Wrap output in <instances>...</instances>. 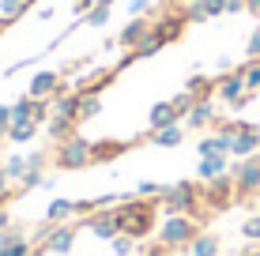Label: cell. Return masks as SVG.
<instances>
[{
	"instance_id": "d590c367",
	"label": "cell",
	"mask_w": 260,
	"mask_h": 256,
	"mask_svg": "<svg viewBox=\"0 0 260 256\" xmlns=\"http://www.w3.org/2000/svg\"><path fill=\"white\" fill-rule=\"evenodd\" d=\"M15 241H26V230L23 226H4V230H0V249H4V245H15Z\"/></svg>"
},
{
	"instance_id": "52a82bcc",
	"label": "cell",
	"mask_w": 260,
	"mask_h": 256,
	"mask_svg": "<svg viewBox=\"0 0 260 256\" xmlns=\"http://www.w3.org/2000/svg\"><path fill=\"white\" fill-rule=\"evenodd\" d=\"M230 177H234L238 196H256V189H260V155L238 158V162L230 166Z\"/></svg>"
},
{
	"instance_id": "603a6c76",
	"label": "cell",
	"mask_w": 260,
	"mask_h": 256,
	"mask_svg": "<svg viewBox=\"0 0 260 256\" xmlns=\"http://www.w3.org/2000/svg\"><path fill=\"white\" fill-rule=\"evenodd\" d=\"M38 121H15L12 128H8V139H12V143H30L34 136H38Z\"/></svg>"
},
{
	"instance_id": "f35d334b",
	"label": "cell",
	"mask_w": 260,
	"mask_h": 256,
	"mask_svg": "<svg viewBox=\"0 0 260 256\" xmlns=\"http://www.w3.org/2000/svg\"><path fill=\"white\" fill-rule=\"evenodd\" d=\"M204 12H208V19H219V15H226V0H200Z\"/></svg>"
},
{
	"instance_id": "d6986e66",
	"label": "cell",
	"mask_w": 260,
	"mask_h": 256,
	"mask_svg": "<svg viewBox=\"0 0 260 256\" xmlns=\"http://www.w3.org/2000/svg\"><path fill=\"white\" fill-rule=\"evenodd\" d=\"M170 125H181V117L174 113L170 102H155L147 113V132H158V128H170Z\"/></svg>"
},
{
	"instance_id": "cb8c5ba5",
	"label": "cell",
	"mask_w": 260,
	"mask_h": 256,
	"mask_svg": "<svg viewBox=\"0 0 260 256\" xmlns=\"http://www.w3.org/2000/svg\"><path fill=\"white\" fill-rule=\"evenodd\" d=\"M72 215H76L72 200H53V204L46 207V223H49V226H57V223H68Z\"/></svg>"
},
{
	"instance_id": "f1b7e54d",
	"label": "cell",
	"mask_w": 260,
	"mask_h": 256,
	"mask_svg": "<svg viewBox=\"0 0 260 256\" xmlns=\"http://www.w3.org/2000/svg\"><path fill=\"white\" fill-rule=\"evenodd\" d=\"M15 121H34V98L30 94H23V98L12 105V125Z\"/></svg>"
},
{
	"instance_id": "d4e9b609",
	"label": "cell",
	"mask_w": 260,
	"mask_h": 256,
	"mask_svg": "<svg viewBox=\"0 0 260 256\" xmlns=\"http://www.w3.org/2000/svg\"><path fill=\"white\" fill-rule=\"evenodd\" d=\"M185 91L192 94V98H211L215 94V79H208V76H189V83H185Z\"/></svg>"
},
{
	"instance_id": "2e32d148",
	"label": "cell",
	"mask_w": 260,
	"mask_h": 256,
	"mask_svg": "<svg viewBox=\"0 0 260 256\" xmlns=\"http://www.w3.org/2000/svg\"><path fill=\"white\" fill-rule=\"evenodd\" d=\"M53 117H68V121H79V105H83V94L79 91H60L53 94Z\"/></svg>"
},
{
	"instance_id": "83f0119b",
	"label": "cell",
	"mask_w": 260,
	"mask_h": 256,
	"mask_svg": "<svg viewBox=\"0 0 260 256\" xmlns=\"http://www.w3.org/2000/svg\"><path fill=\"white\" fill-rule=\"evenodd\" d=\"M238 72H241V79H245V87H249V91L260 94V60H249V64H241Z\"/></svg>"
},
{
	"instance_id": "ac0fdd59",
	"label": "cell",
	"mask_w": 260,
	"mask_h": 256,
	"mask_svg": "<svg viewBox=\"0 0 260 256\" xmlns=\"http://www.w3.org/2000/svg\"><path fill=\"white\" fill-rule=\"evenodd\" d=\"M222 173H230V155H204L200 166H196V177L200 181H215Z\"/></svg>"
},
{
	"instance_id": "816d5d0a",
	"label": "cell",
	"mask_w": 260,
	"mask_h": 256,
	"mask_svg": "<svg viewBox=\"0 0 260 256\" xmlns=\"http://www.w3.org/2000/svg\"><path fill=\"white\" fill-rule=\"evenodd\" d=\"M256 200H260V189H256Z\"/></svg>"
},
{
	"instance_id": "6da1fadb",
	"label": "cell",
	"mask_w": 260,
	"mask_h": 256,
	"mask_svg": "<svg viewBox=\"0 0 260 256\" xmlns=\"http://www.w3.org/2000/svg\"><path fill=\"white\" fill-rule=\"evenodd\" d=\"M117 211H121V234L136 237H151L158 230V200H143V196H121L117 200Z\"/></svg>"
},
{
	"instance_id": "5bb4252c",
	"label": "cell",
	"mask_w": 260,
	"mask_h": 256,
	"mask_svg": "<svg viewBox=\"0 0 260 256\" xmlns=\"http://www.w3.org/2000/svg\"><path fill=\"white\" fill-rule=\"evenodd\" d=\"M185 136H189V128H185V125H170V128L147 132L140 143H151V147H181V143H185Z\"/></svg>"
},
{
	"instance_id": "74e56055",
	"label": "cell",
	"mask_w": 260,
	"mask_h": 256,
	"mask_svg": "<svg viewBox=\"0 0 260 256\" xmlns=\"http://www.w3.org/2000/svg\"><path fill=\"white\" fill-rule=\"evenodd\" d=\"M185 19H189V23H208V12H204L200 0H189V8H185Z\"/></svg>"
},
{
	"instance_id": "f5cc1de1",
	"label": "cell",
	"mask_w": 260,
	"mask_h": 256,
	"mask_svg": "<svg viewBox=\"0 0 260 256\" xmlns=\"http://www.w3.org/2000/svg\"><path fill=\"white\" fill-rule=\"evenodd\" d=\"M0 256H4V249H0Z\"/></svg>"
},
{
	"instance_id": "b9f144b4",
	"label": "cell",
	"mask_w": 260,
	"mask_h": 256,
	"mask_svg": "<svg viewBox=\"0 0 260 256\" xmlns=\"http://www.w3.org/2000/svg\"><path fill=\"white\" fill-rule=\"evenodd\" d=\"M151 8H155L151 0H128V15H147Z\"/></svg>"
},
{
	"instance_id": "7bdbcfd3",
	"label": "cell",
	"mask_w": 260,
	"mask_h": 256,
	"mask_svg": "<svg viewBox=\"0 0 260 256\" xmlns=\"http://www.w3.org/2000/svg\"><path fill=\"white\" fill-rule=\"evenodd\" d=\"M8 128H12V105H0V136L8 139Z\"/></svg>"
},
{
	"instance_id": "e0dca14e",
	"label": "cell",
	"mask_w": 260,
	"mask_h": 256,
	"mask_svg": "<svg viewBox=\"0 0 260 256\" xmlns=\"http://www.w3.org/2000/svg\"><path fill=\"white\" fill-rule=\"evenodd\" d=\"M136 143H140V139H132V143H121V139H98V143L91 147V166H94V162H110V158L132 151Z\"/></svg>"
},
{
	"instance_id": "836d02e7",
	"label": "cell",
	"mask_w": 260,
	"mask_h": 256,
	"mask_svg": "<svg viewBox=\"0 0 260 256\" xmlns=\"http://www.w3.org/2000/svg\"><path fill=\"white\" fill-rule=\"evenodd\" d=\"M42 181H46V170H26L23 181H19V192H34Z\"/></svg>"
},
{
	"instance_id": "9c48e42d",
	"label": "cell",
	"mask_w": 260,
	"mask_h": 256,
	"mask_svg": "<svg viewBox=\"0 0 260 256\" xmlns=\"http://www.w3.org/2000/svg\"><path fill=\"white\" fill-rule=\"evenodd\" d=\"M87 230H91L94 237H102V241H113V237L121 234V211H94V215H87Z\"/></svg>"
},
{
	"instance_id": "4316f807",
	"label": "cell",
	"mask_w": 260,
	"mask_h": 256,
	"mask_svg": "<svg viewBox=\"0 0 260 256\" xmlns=\"http://www.w3.org/2000/svg\"><path fill=\"white\" fill-rule=\"evenodd\" d=\"M4 173H8V181H23V173H26V155H8V158H4Z\"/></svg>"
},
{
	"instance_id": "8d00e7d4",
	"label": "cell",
	"mask_w": 260,
	"mask_h": 256,
	"mask_svg": "<svg viewBox=\"0 0 260 256\" xmlns=\"http://www.w3.org/2000/svg\"><path fill=\"white\" fill-rule=\"evenodd\" d=\"M83 23H87V26H106V23H110V8H98V4H94L91 12L83 15Z\"/></svg>"
},
{
	"instance_id": "f6af8a7d",
	"label": "cell",
	"mask_w": 260,
	"mask_h": 256,
	"mask_svg": "<svg viewBox=\"0 0 260 256\" xmlns=\"http://www.w3.org/2000/svg\"><path fill=\"white\" fill-rule=\"evenodd\" d=\"M91 8H94V0H76V12H79V15H87Z\"/></svg>"
},
{
	"instance_id": "ab89813d",
	"label": "cell",
	"mask_w": 260,
	"mask_h": 256,
	"mask_svg": "<svg viewBox=\"0 0 260 256\" xmlns=\"http://www.w3.org/2000/svg\"><path fill=\"white\" fill-rule=\"evenodd\" d=\"M8 185H12V181H8V173H4V162H0V204H8V200H12L15 192H19V189H8Z\"/></svg>"
},
{
	"instance_id": "7dc6e473",
	"label": "cell",
	"mask_w": 260,
	"mask_h": 256,
	"mask_svg": "<svg viewBox=\"0 0 260 256\" xmlns=\"http://www.w3.org/2000/svg\"><path fill=\"white\" fill-rule=\"evenodd\" d=\"M4 226H12V215H8L4 204H0V230H4Z\"/></svg>"
},
{
	"instance_id": "ffe728a7",
	"label": "cell",
	"mask_w": 260,
	"mask_h": 256,
	"mask_svg": "<svg viewBox=\"0 0 260 256\" xmlns=\"http://www.w3.org/2000/svg\"><path fill=\"white\" fill-rule=\"evenodd\" d=\"M230 143H234V136L215 132V136H204L196 147H200V158H204V155H230Z\"/></svg>"
},
{
	"instance_id": "44dd1931",
	"label": "cell",
	"mask_w": 260,
	"mask_h": 256,
	"mask_svg": "<svg viewBox=\"0 0 260 256\" xmlns=\"http://www.w3.org/2000/svg\"><path fill=\"white\" fill-rule=\"evenodd\" d=\"M76 128H79V121L49 117V136H53V143H64V139H72V136H76Z\"/></svg>"
},
{
	"instance_id": "3957f363",
	"label": "cell",
	"mask_w": 260,
	"mask_h": 256,
	"mask_svg": "<svg viewBox=\"0 0 260 256\" xmlns=\"http://www.w3.org/2000/svg\"><path fill=\"white\" fill-rule=\"evenodd\" d=\"M196 234H200V223H196L192 215H170V218H162V226H158L162 249H189Z\"/></svg>"
},
{
	"instance_id": "ba28073f",
	"label": "cell",
	"mask_w": 260,
	"mask_h": 256,
	"mask_svg": "<svg viewBox=\"0 0 260 256\" xmlns=\"http://www.w3.org/2000/svg\"><path fill=\"white\" fill-rule=\"evenodd\" d=\"M185 26H189L185 12H166V15H158V19L151 23V38H158L162 46H170V42H177L185 34Z\"/></svg>"
},
{
	"instance_id": "bcb514c9",
	"label": "cell",
	"mask_w": 260,
	"mask_h": 256,
	"mask_svg": "<svg viewBox=\"0 0 260 256\" xmlns=\"http://www.w3.org/2000/svg\"><path fill=\"white\" fill-rule=\"evenodd\" d=\"M245 12L249 15H260V0H245Z\"/></svg>"
},
{
	"instance_id": "d6a6232c",
	"label": "cell",
	"mask_w": 260,
	"mask_h": 256,
	"mask_svg": "<svg viewBox=\"0 0 260 256\" xmlns=\"http://www.w3.org/2000/svg\"><path fill=\"white\" fill-rule=\"evenodd\" d=\"M241 237H245V241H253V245H260V211L241 223Z\"/></svg>"
},
{
	"instance_id": "8992f818",
	"label": "cell",
	"mask_w": 260,
	"mask_h": 256,
	"mask_svg": "<svg viewBox=\"0 0 260 256\" xmlns=\"http://www.w3.org/2000/svg\"><path fill=\"white\" fill-rule=\"evenodd\" d=\"M79 226H83V223H57V226L46 223V230H42V252H60V256L72 252Z\"/></svg>"
},
{
	"instance_id": "e575fe53",
	"label": "cell",
	"mask_w": 260,
	"mask_h": 256,
	"mask_svg": "<svg viewBox=\"0 0 260 256\" xmlns=\"http://www.w3.org/2000/svg\"><path fill=\"white\" fill-rule=\"evenodd\" d=\"M162 189H166V185H158V181H140V185H136V196H143V200H158V196H162Z\"/></svg>"
},
{
	"instance_id": "30bf717a",
	"label": "cell",
	"mask_w": 260,
	"mask_h": 256,
	"mask_svg": "<svg viewBox=\"0 0 260 256\" xmlns=\"http://www.w3.org/2000/svg\"><path fill=\"white\" fill-rule=\"evenodd\" d=\"M234 196H238V189H234V177H230V173H222V177H215V181H204V200H208V207H226Z\"/></svg>"
},
{
	"instance_id": "7a4b0ae2",
	"label": "cell",
	"mask_w": 260,
	"mask_h": 256,
	"mask_svg": "<svg viewBox=\"0 0 260 256\" xmlns=\"http://www.w3.org/2000/svg\"><path fill=\"white\" fill-rule=\"evenodd\" d=\"M170 215H196L204 204V185L200 181H177V185H166L162 196H158Z\"/></svg>"
},
{
	"instance_id": "9a60e30c",
	"label": "cell",
	"mask_w": 260,
	"mask_h": 256,
	"mask_svg": "<svg viewBox=\"0 0 260 256\" xmlns=\"http://www.w3.org/2000/svg\"><path fill=\"white\" fill-rule=\"evenodd\" d=\"M260 155V128H245V132H238L234 136V143H230V158H253Z\"/></svg>"
},
{
	"instance_id": "4fadbf2b",
	"label": "cell",
	"mask_w": 260,
	"mask_h": 256,
	"mask_svg": "<svg viewBox=\"0 0 260 256\" xmlns=\"http://www.w3.org/2000/svg\"><path fill=\"white\" fill-rule=\"evenodd\" d=\"M181 125H185V128H208V125H219L215 102H211V98H196V105L189 109V117H185Z\"/></svg>"
},
{
	"instance_id": "4dcf8cb0",
	"label": "cell",
	"mask_w": 260,
	"mask_h": 256,
	"mask_svg": "<svg viewBox=\"0 0 260 256\" xmlns=\"http://www.w3.org/2000/svg\"><path fill=\"white\" fill-rule=\"evenodd\" d=\"M158 49H162V42H158V38H151V34H147V38H143L140 46L132 49V57H136V60H147V57H155Z\"/></svg>"
},
{
	"instance_id": "484cf974",
	"label": "cell",
	"mask_w": 260,
	"mask_h": 256,
	"mask_svg": "<svg viewBox=\"0 0 260 256\" xmlns=\"http://www.w3.org/2000/svg\"><path fill=\"white\" fill-rule=\"evenodd\" d=\"M79 94H83V91H79ZM98 113H102V98H98V94H83V105H79V125L94 121Z\"/></svg>"
},
{
	"instance_id": "277c9868",
	"label": "cell",
	"mask_w": 260,
	"mask_h": 256,
	"mask_svg": "<svg viewBox=\"0 0 260 256\" xmlns=\"http://www.w3.org/2000/svg\"><path fill=\"white\" fill-rule=\"evenodd\" d=\"M91 139H83L76 132L72 139H64V143H57V155H53V166L57 170H83V166H91Z\"/></svg>"
},
{
	"instance_id": "7c38bea8",
	"label": "cell",
	"mask_w": 260,
	"mask_h": 256,
	"mask_svg": "<svg viewBox=\"0 0 260 256\" xmlns=\"http://www.w3.org/2000/svg\"><path fill=\"white\" fill-rule=\"evenodd\" d=\"M64 91V83H60V72H38L30 79V87H26V94L30 98H53V94Z\"/></svg>"
},
{
	"instance_id": "8fae6325",
	"label": "cell",
	"mask_w": 260,
	"mask_h": 256,
	"mask_svg": "<svg viewBox=\"0 0 260 256\" xmlns=\"http://www.w3.org/2000/svg\"><path fill=\"white\" fill-rule=\"evenodd\" d=\"M147 34H151V23L143 19V15H132V19L121 26V34H117V46H121V49H136L140 42L147 38Z\"/></svg>"
},
{
	"instance_id": "c3c4849f",
	"label": "cell",
	"mask_w": 260,
	"mask_h": 256,
	"mask_svg": "<svg viewBox=\"0 0 260 256\" xmlns=\"http://www.w3.org/2000/svg\"><path fill=\"white\" fill-rule=\"evenodd\" d=\"M94 4H98V8H113L117 0H94Z\"/></svg>"
},
{
	"instance_id": "f907efd6",
	"label": "cell",
	"mask_w": 260,
	"mask_h": 256,
	"mask_svg": "<svg viewBox=\"0 0 260 256\" xmlns=\"http://www.w3.org/2000/svg\"><path fill=\"white\" fill-rule=\"evenodd\" d=\"M0 147H4V136H0Z\"/></svg>"
},
{
	"instance_id": "5b68a950",
	"label": "cell",
	"mask_w": 260,
	"mask_h": 256,
	"mask_svg": "<svg viewBox=\"0 0 260 256\" xmlns=\"http://www.w3.org/2000/svg\"><path fill=\"white\" fill-rule=\"evenodd\" d=\"M215 94H219V102H226L230 109H241V105L253 102V91L245 87V79H241V72H226L215 79Z\"/></svg>"
},
{
	"instance_id": "7402d4cb",
	"label": "cell",
	"mask_w": 260,
	"mask_h": 256,
	"mask_svg": "<svg viewBox=\"0 0 260 256\" xmlns=\"http://www.w3.org/2000/svg\"><path fill=\"white\" fill-rule=\"evenodd\" d=\"M189 252L192 256H219V237H215V234H196L192 237V245H189Z\"/></svg>"
},
{
	"instance_id": "f546056e",
	"label": "cell",
	"mask_w": 260,
	"mask_h": 256,
	"mask_svg": "<svg viewBox=\"0 0 260 256\" xmlns=\"http://www.w3.org/2000/svg\"><path fill=\"white\" fill-rule=\"evenodd\" d=\"M110 252H113V256H132V252H136V237L117 234V237L110 241Z\"/></svg>"
},
{
	"instance_id": "60d3db41",
	"label": "cell",
	"mask_w": 260,
	"mask_h": 256,
	"mask_svg": "<svg viewBox=\"0 0 260 256\" xmlns=\"http://www.w3.org/2000/svg\"><path fill=\"white\" fill-rule=\"evenodd\" d=\"M245 53H249V60H260V26L253 34H249V42H245Z\"/></svg>"
},
{
	"instance_id": "ee69618b",
	"label": "cell",
	"mask_w": 260,
	"mask_h": 256,
	"mask_svg": "<svg viewBox=\"0 0 260 256\" xmlns=\"http://www.w3.org/2000/svg\"><path fill=\"white\" fill-rule=\"evenodd\" d=\"M245 12V0H226V15H238Z\"/></svg>"
},
{
	"instance_id": "681fc988",
	"label": "cell",
	"mask_w": 260,
	"mask_h": 256,
	"mask_svg": "<svg viewBox=\"0 0 260 256\" xmlns=\"http://www.w3.org/2000/svg\"><path fill=\"white\" fill-rule=\"evenodd\" d=\"M241 256H260V245H256V249H245V252H241Z\"/></svg>"
},
{
	"instance_id": "1f68e13d",
	"label": "cell",
	"mask_w": 260,
	"mask_h": 256,
	"mask_svg": "<svg viewBox=\"0 0 260 256\" xmlns=\"http://www.w3.org/2000/svg\"><path fill=\"white\" fill-rule=\"evenodd\" d=\"M170 105H174V113H177V117H189V109H192V105H196V98H192V94L189 91H181V94H174V98H170Z\"/></svg>"
}]
</instances>
